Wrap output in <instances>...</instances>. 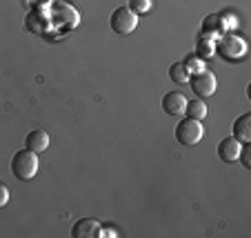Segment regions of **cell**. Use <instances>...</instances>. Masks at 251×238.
Here are the masks:
<instances>
[{
    "mask_svg": "<svg viewBox=\"0 0 251 238\" xmlns=\"http://www.w3.org/2000/svg\"><path fill=\"white\" fill-rule=\"evenodd\" d=\"M11 174L20 181H31L38 174V154L31 149H20L11 158Z\"/></svg>",
    "mask_w": 251,
    "mask_h": 238,
    "instance_id": "obj_1",
    "label": "cell"
},
{
    "mask_svg": "<svg viewBox=\"0 0 251 238\" xmlns=\"http://www.w3.org/2000/svg\"><path fill=\"white\" fill-rule=\"evenodd\" d=\"M216 52L225 60H240L247 53V43L236 33H225L223 38L216 40Z\"/></svg>",
    "mask_w": 251,
    "mask_h": 238,
    "instance_id": "obj_2",
    "label": "cell"
},
{
    "mask_svg": "<svg viewBox=\"0 0 251 238\" xmlns=\"http://www.w3.org/2000/svg\"><path fill=\"white\" fill-rule=\"evenodd\" d=\"M204 136V127L200 120L194 118H182L180 123L176 125V140L182 145H198Z\"/></svg>",
    "mask_w": 251,
    "mask_h": 238,
    "instance_id": "obj_3",
    "label": "cell"
},
{
    "mask_svg": "<svg viewBox=\"0 0 251 238\" xmlns=\"http://www.w3.org/2000/svg\"><path fill=\"white\" fill-rule=\"evenodd\" d=\"M109 25L118 36H129V33L138 27V16L133 14L129 7H118V9L111 14Z\"/></svg>",
    "mask_w": 251,
    "mask_h": 238,
    "instance_id": "obj_4",
    "label": "cell"
},
{
    "mask_svg": "<svg viewBox=\"0 0 251 238\" xmlns=\"http://www.w3.org/2000/svg\"><path fill=\"white\" fill-rule=\"evenodd\" d=\"M189 82H191V89H194L196 96H200V98H207V96L216 94V87H218V80H216V76H213L209 69H200V72L191 74Z\"/></svg>",
    "mask_w": 251,
    "mask_h": 238,
    "instance_id": "obj_5",
    "label": "cell"
},
{
    "mask_svg": "<svg viewBox=\"0 0 251 238\" xmlns=\"http://www.w3.org/2000/svg\"><path fill=\"white\" fill-rule=\"evenodd\" d=\"M227 23H225V16L220 14H209L207 18L202 20V27H200V33L202 36H207V38H211L213 43L218 38H223L225 33H227Z\"/></svg>",
    "mask_w": 251,
    "mask_h": 238,
    "instance_id": "obj_6",
    "label": "cell"
},
{
    "mask_svg": "<svg viewBox=\"0 0 251 238\" xmlns=\"http://www.w3.org/2000/svg\"><path fill=\"white\" fill-rule=\"evenodd\" d=\"M187 107V98L182 91H169L162 96V109L169 116H182Z\"/></svg>",
    "mask_w": 251,
    "mask_h": 238,
    "instance_id": "obj_7",
    "label": "cell"
},
{
    "mask_svg": "<svg viewBox=\"0 0 251 238\" xmlns=\"http://www.w3.org/2000/svg\"><path fill=\"white\" fill-rule=\"evenodd\" d=\"M240 149H242V143H238L233 136H229V138L220 140L218 145V156L223 162H236L238 156H240Z\"/></svg>",
    "mask_w": 251,
    "mask_h": 238,
    "instance_id": "obj_8",
    "label": "cell"
},
{
    "mask_svg": "<svg viewBox=\"0 0 251 238\" xmlns=\"http://www.w3.org/2000/svg\"><path fill=\"white\" fill-rule=\"evenodd\" d=\"M98 229H100L98 220L82 218V220H78V223L71 227V236L74 238H96L98 236Z\"/></svg>",
    "mask_w": 251,
    "mask_h": 238,
    "instance_id": "obj_9",
    "label": "cell"
},
{
    "mask_svg": "<svg viewBox=\"0 0 251 238\" xmlns=\"http://www.w3.org/2000/svg\"><path fill=\"white\" fill-rule=\"evenodd\" d=\"M25 145H27V149H31V152H36V154L45 152V149L49 147V133L45 132V129H33V132L27 133Z\"/></svg>",
    "mask_w": 251,
    "mask_h": 238,
    "instance_id": "obj_10",
    "label": "cell"
},
{
    "mask_svg": "<svg viewBox=\"0 0 251 238\" xmlns=\"http://www.w3.org/2000/svg\"><path fill=\"white\" fill-rule=\"evenodd\" d=\"M233 138L238 143H249L251 140V114H242L233 123Z\"/></svg>",
    "mask_w": 251,
    "mask_h": 238,
    "instance_id": "obj_11",
    "label": "cell"
},
{
    "mask_svg": "<svg viewBox=\"0 0 251 238\" xmlns=\"http://www.w3.org/2000/svg\"><path fill=\"white\" fill-rule=\"evenodd\" d=\"M213 53H216V43H213L211 38H207V36H202V33H200L198 38H196V56L211 58Z\"/></svg>",
    "mask_w": 251,
    "mask_h": 238,
    "instance_id": "obj_12",
    "label": "cell"
},
{
    "mask_svg": "<svg viewBox=\"0 0 251 238\" xmlns=\"http://www.w3.org/2000/svg\"><path fill=\"white\" fill-rule=\"evenodd\" d=\"M189 69L185 67V62H174V65L169 67V78L176 82V85H185V82H189Z\"/></svg>",
    "mask_w": 251,
    "mask_h": 238,
    "instance_id": "obj_13",
    "label": "cell"
},
{
    "mask_svg": "<svg viewBox=\"0 0 251 238\" xmlns=\"http://www.w3.org/2000/svg\"><path fill=\"white\" fill-rule=\"evenodd\" d=\"M185 114L187 118H194V120H202L204 116H207V105H204L202 100H187V107H185Z\"/></svg>",
    "mask_w": 251,
    "mask_h": 238,
    "instance_id": "obj_14",
    "label": "cell"
},
{
    "mask_svg": "<svg viewBox=\"0 0 251 238\" xmlns=\"http://www.w3.org/2000/svg\"><path fill=\"white\" fill-rule=\"evenodd\" d=\"M151 0H129V9L133 11L136 16H140V14H147L149 9H151Z\"/></svg>",
    "mask_w": 251,
    "mask_h": 238,
    "instance_id": "obj_15",
    "label": "cell"
},
{
    "mask_svg": "<svg viewBox=\"0 0 251 238\" xmlns=\"http://www.w3.org/2000/svg\"><path fill=\"white\" fill-rule=\"evenodd\" d=\"M185 67H187V69H189V74H196V72H200V69H204V65H202V58H200V56H196V53H189V56H187Z\"/></svg>",
    "mask_w": 251,
    "mask_h": 238,
    "instance_id": "obj_16",
    "label": "cell"
},
{
    "mask_svg": "<svg viewBox=\"0 0 251 238\" xmlns=\"http://www.w3.org/2000/svg\"><path fill=\"white\" fill-rule=\"evenodd\" d=\"M9 203V189L5 185H0V207H5Z\"/></svg>",
    "mask_w": 251,
    "mask_h": 238,
    "instance_id": "obj_17",
    "label": "cell"
},
{
    "mask_svg": "<svg viewBox=\"0 0 251 238\" xmlns=\"http://www.w3.org/2000/svg\"><path fill=\"white\" fill-rule=\"evenodd\" d=\"M242 160V165L247 167V169H249L251 167V160H249V147H245V149H240V156H238Z\"/></svg>",
    "mask_w": 251,
    "mask_h": 238,
    "instance_id": "obj_18",
    "label": "cell"
},
{
    "mask_svg": "<svg viewBox=\"0 0 251 238\" xmlns=\"http://www.w3.org/2000/svg\"><path fill=\"white\" fill-rule=\"evenodd\" d=\"M104 236H118V234H116L114 229H102V227H100L98 229V236H96V238H104Z\"/></svg>",
    "mask_w": 251,
    "mask_h": 238,
    "instance_id": "obj_19",
    "label": "cell"
}]
</instances>
